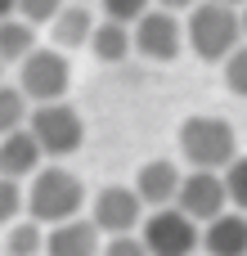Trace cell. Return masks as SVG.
Here are the masks:
<instances>
[{"label":"cell","mask_w":247,"mask_h":256,"mask_svg":"<svg viewBox=\"0 0 247 256\" xmlns=\"http://www.w3.org/2000/svg\"><path fill=\"white\" fill-rule=\"evenodd\" d=\"M18 14V0H0V18H14Z\"/></svg>","instance_id":"obj_26"},{"label":"cell","mask_w":247,"mask_h":256,"mask_svg":"<svg viewBox=\"0 0 247 256\" xmlns=\"http://www.w3.org/2000/svg\"><path fill=\"white\" fill-rule=\"evenodd\" d=\"M36 50V27L27 18H0V63H18Z\"/></svg>","instance_id":"obj_16"},{"label":"cell","mask_w":247,"mask_h":256,"mask_svg":"<svg viewBox=\"0 0 247 256\" xmlns=\"http://www.w3.org/2000/svg\"><path fill=\"white\" fill-rule=\"evenodd\" d=\"M90 50H94L104 63H122V58L130 54V27H126V22H112V18L94 22V32H90Z\"/></svg>","instance_id":"obj_15"},{"label":"cell","mask_w":247,"mask_h":256,"mask_svg":"<svg viewBox=\"0 0 247 256\" xmlns=\"http://www.w3.org/2000/svg\"><path fill=\"white\" fill-rule=\"evenodd\" d=\"M90 32H94V14L86 9V0H72V4H63V9L50 18L54 50H81V45H90Z\"/></svg>","instance_id":"obj_14"},{"label":"cell","mask_w":247,"mask_h":256,"mask_svg":"<svg viewBox=\"0 0 247 256\" xmlns=\"http://www.w3.org/2000/svg\"><path fill=\"white\" fill-rule=\"evenodd\" d=\"M180 153H184V162L198 166V171H225V166L238 158V135H234V126H230L225 117H216V112H194V117H184V126H180Z\"/></svg>","instance_id":"obj_2"},{"label":"cell","mask_w":247,"mask_h":256,"mask_svg":"<svg viewBox=\"0 0 247 256\" xmlns=\"http://www.w3.org/2000/svg\"><path fill=\"white\" fill-rule=\"evenodd\" d=\"M0 76H4V63H0Z\"/></svg>","instance_id":"obj_29"},{"label":"cell","mask_w":247,"mask_h":256,"mask_svg":"<svg viewBox=\"0 0 247 256\" xmlns=\"http://www.w3.org/2000/svg\"><path fill=\"white\" fill-rule=\"evenodd\" d=\"M18 212H27V189H22V180L0 176V225L18 220Z\"/></svg>","instance_id":"obj_20"},{"label":"cell","mask_w":247,"mask_h":256,"mask_svg":"<svg viewBox=\"0 0 247 256\" xmlns=\"http://www.w3.org/2000/svg\"><path fill=\"white\" fill-rule=\"evenodd\" d=\"M180 166L176 162H166V158H153V162H144L140 171H135V194H140V202L144 207H171L176 202V189H180Z\"/></svg>","instance_id":"obj_12"},{"label":"cell","mask_w":247,"mask_h":256,"mask_svg":"<svg viewBox=\"0 0 247 256\" xmlns=\"http://www.w3.org/2000/svg\"><path fill=\"white\" fill-rule=\"evenodd\" d=\"M63 4H68V0H18V18H27V22L36 27V22H50Z\"/></svg>","instance_id":"obj_23"},{"label":"cell","mask_w":247,"mask_h":256,"mask_svg":"<svg viewBox=\"0 0 247 256\" xmlns=\"http://www.w3.org/2000/svg\"><path fill=\"white\" fill-rule=\"evenodd\" d=\"M140 216H144V202H140L135 189H126V184H108V189L94 194L90 220H94L99 234H135Z\"/></svg>","instance_id":"obj_9"},{"label":"cell","mask_w":247,"mask_h":256,"mask_svg":"<svg viewBox=\"0 0 247 256\" xmlns=\"http://www.w3.org/2000/svg\"><path fill=\"white\" fill-rule=\"evenodd\" d=\"M68 86H72V63L63 58V50H32L27 58H18V90L32 104L63 99Z\"/></svg>","instance_id":"obj_5"},{"label":"cell","mask_w":247,"mask_h":256,"mask_svg":"<svg viewBox=\"0 0 247 256\" xmlns=\"http://www.w3.org/2000/svg\"><path fill=\"white\" fill-rule=\"evenodd\" d=\"M207 256H247V212L225 207L220 216H212L202 225V243Z\"/></svg>","instance_id":"obj_10"},{"label":"cell","mask_w":247,"mask_h":256,"mask_svg":"<svg viewBox=\"0 0 247 256\" xmlns=\"http://www.w3.org/2000/svg\"><path fill=\"white\" fill-rule=\"evenodd\" d=\"M176 207L189 216V220H198V225H207L212 216H220L225 207H230V194H225V180H220V171H184L180 176V189H176Z\"/></svg>","instance_id":"obj_8"},{"label":"cell","mask_w":247,"mask_h":256,"mask_svg":"<svg viewBox=\"0 0 247 256\" xmlns=\"http://www.w3.org/2000/svg\"><path fill=\"white\" fill-rule=\"evenodd\" d=\"M104 256H148V248H144L140 234H108Z\"/></svg>","instance_id":"obj_24"},{"label":"cell","mask_w":247,"mask_h":256,"mask_svg":"<svg viewBox=\"0 0 247 256\" xmlns=\"http://www.w3.org/2000/svg\"><path fill=\"white\" fill-rule=\"evenodd\" d=\"M238 18H243V36H247V0H243V14H238Z\"/></svg>","instance_id":"obj_27"},{"label":"cell","mask_w":247,"mask_h":256,"mask_svg":"<svg viewBox=\"0 0 247 256\" xmlns=\"http://www.w3.org/2000/svg\"><path fill=\"white\" fill-rule=\"evenodd\" d=\"M158 9H171V14H180V9H194L198 0H153Z\"/></svg>","instance_id":"obj_25"},{"label":"cell","mask_w":247,"mask_h":256,"mask_svg":"<svg viewBox=\"0 0 247 256\" xmlns=\"http://www.w3.org/2000/svg\"><path fill=\"white\" fill-rule=\"evenodd\" d=\"M45 256H99V230L86 216H68L45 230Z\"/></svg>","instance_id":"obj_11"},{"label":"cell","mask_w":247,"mask_h":256,"mask_svg":"<svg viewBox=\"0 0 247 256\" xmlns=\"http://www.w3.org/2000/svg\"><path fill=\"white\" fill-rule=\"evenodd\" d=\"M144 9H153V0H104V18H112V22H135Z\"/></svg>","instance_id":"obj_22"},{"label":"cell","mask_w":247,"mask_h":256,"mask_svg":"<svg viewBox=\"0 0 247 256\" xmlns=\"http://www.w3.org/2000/svg\"><path fill=\"white\" fill-rule=\"evenodd\" d=\"M225 86H230L238 99H247V45H238V50L225 58Z\"/></svg>","instance_id":"obj_21"},{"label":"cell","mask_w":247,"mask_h":256,"mask_svg":"<svg viewBox=\"0 0 247 256\" xmlns=\"http://www.w3.org/2000/svg\"><path fill=\"white\" fill-rule=\"evenodd\" d=\"M220 180H225L230 207H234V212H247V158H234V162L220 171Z\"/></svg>","instance_id":"obj_19"},{"label":"cell","mask_w":247,"mask_h":256,"mask_svg":"<svg viewBox=\"0 0 247 256\" xmlns=\"http://www.w3.org/2000/svg\"><path fill=\"white\" fill-rule=\"evenodd\" d=\"M225 4H243V0H225Z\"/></svg>","instance_id":"obj_28"},{"label":"cell","mask_w":247,"mask_h":256,"mask_svg":"<svg viewBox=\"0 0 247 256\" xmlns=\"http://www.w3.org/2000/svg\"><path fill=\"white\" fill-rule=\"evenodd\" d=\"M144 248L148 256H194L202 243V230L198 220H189L180 207H158L148 220H144Z\"/></svg>","instance_id":"obj_6"},{"label":"cell","mask_w":247,"mask_h":256,"mask_svg":"<svg viewBox=\"0 0 247 256\" xmlns=\"http://www.w3.org/2000/svg\"><path fill=\"white\" fill-rule=\"evenodd\" d=\"M27 130L36 135L40 153L45 158H72L81 144H86V122L72 104L63 99H50V104H36L27 112Z\"/></svg>","instance_id":"obj_4"},{"label":"cell","mask_w":247,"mask_h":256,"mask_svg":"<svg viewBox=\"0 0 247 256\" xmlns=\"http://www.w3.org/2000/svg\"><path fill=\"white\" fill-rule=\"evenodd\" d=\"M18 126H27V94L18 86H4L0 81V135L18 130Z\"/></svg>","instance_id":"obj_17"},{"label":"cell","mask_w":247,"mask_h":256,"mask_svg":"<svg viewBox=\"0 0 247 256\" xmlns=\"http://www.w3.org/2000/svg\"><path fill=\"white\" fill-rule=\"evenodd\" d=\"M184 40H189L194 54L207 58V63L230 58V54L243 45V18H238V4H225V0H198V4L189 9Z\"/></svg>","instance_id":"obj_1"},{"label":"cell","mask_w":247,"mask_h":256,"mask_svg":"<svg viewBox=\"0 0 247 256\" xmlns=\"http://www.w3.org/2000/svg\"><path fill=\"white\" fill-rule=\"evenodd\" d=\"M86 207V184L63 171V166H40L32 176V189H27V216L40 220V225H58L68 216H81Z\"/></svg>","instance_id":"obj_3"},{"label":"cell","mask_w":247,"mask_h":256,"mask_svg":"<svg viewBox=\"0 0 247 256\" xmlns=\"http://www.w3.org/2000/svg\"><path fill=\"white\" fill-rule=\"evenodd\" d=\"M45 252V230H40V220H22V225H14L9 230V256H40Z\"/></svg>","instance_id":"obj_18"},{"label":"cell","mask_w":247,"mask_h":256,"mask_svg":"<svg viewBox=\"0 0 247 256\" xmlns=\"http://www.w3.org/2000/svg\"><path fill=\"white\" fill-rule=\"evenodd\" d=\"M40 144H36V135L27 130V126H18V130H9V135H0V176H9V180H32L36 171H40Z\"/></svg>","instance_id":"obj_13"},{"label":"cell","mask_w":247,"mask_h":256,"mask_svg":"<svg viewBox=\"0 0 247 256\" xmlns=\"http://www.w3.org/2000/svg\"><path fill=\"white\" fill-rule=\"evenodd\" d=\"M130 50H140L153 63H171L184 50V22L171 9H144L130 22Z\"/></svg>","instance_id":"obj_7"}]
</instances>
